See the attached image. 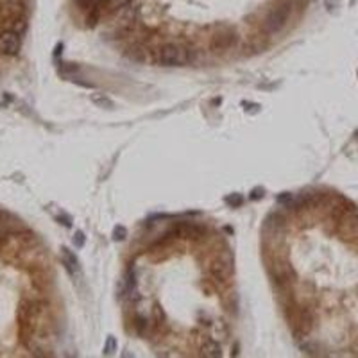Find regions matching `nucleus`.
I'll return each mask as SVG.
<instances>
[{"label": "nucleus", "mask_w": 358, "mask_h": 358, "mask_svg": "<svg viewBox=\"0 0 358 358\" xmlns=\"http://www.w3.org/2000/svg\"><path fill=\"white\" fill-rule=\"evenodd\" d=\"M195 61V52L181 42H168L161 45L156 54V63L161 67H187Z\"/></svg>", "instance_id": "obj_1"}, {"label": "nucleus", "mask_w": 358, "mask_h": 358, "mask_svg": "<svg viewBox=\"0 0 358 358\" xmlns=\"http://www.w3.org/2000/svg\"><path fill=\"white\" fill-rule=\"evenodd\" d=\"M224 201H226V203L228 204H231V206H240V204L244 203V197H242V195H240V193H233V195H228V197L224 199Z\"/></svg>", "instance_id": "obj_10"}, {"label": "nucleus", "mask_w": 358, "mask_h": 358, "mask_svg": "<svg viewBox=\"0 0 358 358\" xmlns=\"http://www.w3.org/2000/svg\"><path fill=\"white\" fill-rule=\"evenodd\" d=\"M201 355L208 358H217L222 355L220 351V344L217 340H212V338H206L203 344H201Z\"/></svg>", "instance_id": "obj_8"}, {"label": "nucleus", "mask_w": 358, "mask_h": 358, "mask_svg": "<svg viewBox=\"0 0 358 358\" xmlns=\"http://www.w3.org/2000/svg\"><path fill=\"white\" fill-rule=\"evenodd\" d=\"M113 349H115V338L108 337V342H106V346H104V353L106 355L113 353Z\"/></svg>", "instance_id": "obj_13"}, {"label": "nucleus", "mask_w": 358, "mask_h": 358, "mask_svg": "<svg viewBox=\"0 0 358 358\" xmlns=\"http://www.w3.org/2000/svg\"><path fill=\"white\" fill-rule=\"evenodd\" d=\"M61 256H63V263H65V267H67V270L70 272V274H72V276L81 274L79 260H77V256L73 255L72 251H68L67 247H63V249H61Z\"/></svg>", "instance_id": "obj_7"}, {"label": "nucleus", "mask_w": 358, "mask_h": 358, "mask_svg": "<svg viewBox=\"0 0 358 358\" xmlns=\"http://www.w3.org/2000/svg\"><path fill=\"white\" fill-rule=\"evenodd\" d=\"M125 237H127V229H125L124 226H117V228L113 229V240H115V242L124 240Z\"/></svg>", "instance_id": "obj_11"}, {"label": "nucleus", "mask_w": 358, "mask_h": 358, "mask_svg": "<svg viewBox=\"0 0 358 358\" xmlns=\"http://www.w3.org/2000/svg\"><path fill=\"white\" fill-rule=\"evenodd\" d=\"M90 100L99 106V108H106V109H113V100H109L104 94H92L90 95Z\"/></svg>", "instance_id": "obj_9"}, {"label": "nucleus", "mask_w": 358, "mask_h": 358, "mask_svg": "<svg viewBox=\"0 0 358 358\" xmlns=\"http://www.w3.org/2000/svg\"><path fill=\"white\" fill-rule=\"evenodd\" d=\"M340 235L344 239H358V210H349L340 218Z\"/></svg>", "instance_id": "obj_6"}, {"label": "nucleus", "mask_w": 358, "mask_h": 358, "mask_svg": "<svg viewBox=\"0 0 358 358\" xmlns=\"http://www.w3.org/2000/svg\"><path fill=\"white\" fill-rule=\"evenodd\" d=\"M84 235H83V231H75V235H73V239H72V242H73V245L77 247V249H81L84 245Z\"/></svg>", "instance_id": "obj_12"}, {"label": "nucleus", "mask_w": 358, "mask_h": 358, "mask_svg": "<svg viewBox=\"0 0 358 358\" xmlns=\"http://www.w3.org/2000/svg\"><path fill=\"white\" fill-rule=\"evenodd\" d=\"M286 201H288V204H290V201H292V195L288 192H285L283 193V195H280V197H278V203H286Z\"/></svg>", "instance_id": "obj_15"}, {"label": "nucleus", "mask_w": 358, "mask_h": 358, "mask_svg": "<svg viewBox=\"0 0 358 358\" xmlns=\"http://www.w3.org/2000/svg\"><path fill=\"white\" fill-rule=\"evenodd\" d=\"M292 321H294L292 326H294L296 335H301V337H307L313 326V317L308 308H299L296 315H292Z\"/></svg>", "instance_id": "obj_5"}, {"label": "nucleus", "mask_w": 358, "mask_h": 358, "mask_svg": "<svg viewBox=\"0 0 358 358\" xmlns=\"http://www.w3.org/2000/svg\"><path fill=\"white\" fill-rule=\"evenodd\" d=\"M263 193H265V190L263 188H255V190H253V192H251V199H253V201H256V199H262L263 197Z\"/></svg>", "instance_id": "obj_14"}, {"label": "nucleus", "mask_w": 358, "mask_h": 358, "mask_svg": "<svg viewBox=\"0 0 358 358\" xmlns=\"http://www.w3.org/2000/svg\"><path fill=\"white\" fill-rule=\"evenodd\" d=\"M239 43V32L233 25H218L215 27L210 34V48L215 52H224L231 50Z\"/></svg>", "instance_id": "obj_2"}, {"label": "nucleus", "mask_w": 358, "mask_h": 358, "mask_svg": "<svg viewBox=\"0 0 358 358\" xmlns=\"http://www.w3.org/2000/svg\"><path fill=\"white\" fill-rule=\"evenodd\" d=\"M208 270H210V274H212L215 280L226 281L228 278H231V274H233V270H235L233 255H231L229 251H224V253L217 255L212 262H210Z\"/></svg>", "instance_id": "obj_3"}, {"label": "nucleus", "mask_w": 358, "mask_h": 358, "mask_svg": "<svg viewBox=\"0 0 358 358\" xmlns=\"http://www.w3.org/2000/svg\"><path fill=\"white\" fill-rule=\"evenodd\" d=\"M22 34L15 31H4L0 32V54H4V56H15L18 54L20 50V45H22V40H20Z\"/></svg>", "instance_id": "obj_4"}]
</instances>
